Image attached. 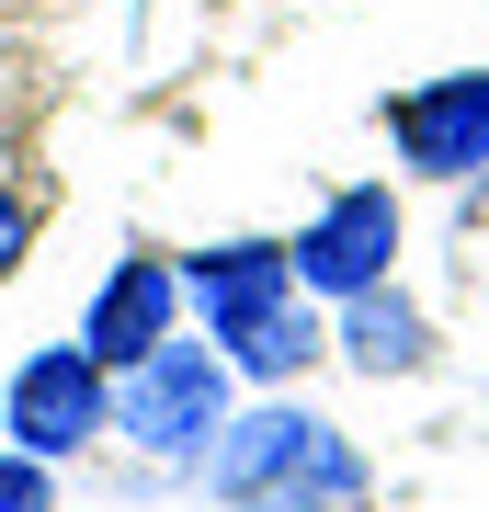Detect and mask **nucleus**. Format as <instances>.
<instances>
[{"label":"nucleus","mask_w":489,"mask_h":512,"mask_svg":"<svg viewBox=\"0 0 489 512\" xmlns=\"http://www.w3.org/2000/svg\"><path fill=\"white\" fill-rule=\"evenodd\" d=\"M205 478H217L228 512H364V456L319 410H296V399L228 421V433L205 444Z\"/></svg>","instance_id":"f257e3e1"},{"label":"nucleus","mask_w":489,"mask_h":512,"mask_svg":"<svg viewBox=\"0 0 489 512\" xmlns=\"http://www.w3.org/2000/svg\"><path fill=\"white\" fill-rule=\"evenodd\" d=\"M114 433H126L137 456H205V444L228 433V353H205V342L137 353V365L114 376Z\"/></svg>","instance_id":"f03ea898"},{"label":"nucleus","mask_w":489,"mask_h":512,"mask_svg":"<svg viewBox=\"0 0 489 512\" xmlns=\"http://www.w3.org/2000/svg\"><path fill=\"white\" fill-rule=\"evenodd\" d=\"M0 421H12V444L23 456H69V444H91L114 421V387H103V365H91L80 342H57V353H23L12 365V399H0Z\"/></svg>","instance_id":"7ed1b4c3"},{"label":"nucleus","mask_w":489,"mask_h":512,"mask_svg":"<svg viewBox=\"0 0 489 512\" xmlns=\"http://www.w3.org/2000/svg\"><path fill=\"white\" fill-rule=\"evenodd\" d=\"M387 137L421 183H467L489 171V69H455V80H421V92L387 103Z\"/></svg>","instance_id":"20e7f679"},{"label":"nucleus","mask_w":489,"mask_h":512,"mask_svg":"<svg viewBox=\"0 0 489 512\" xmlns=\"http://www.w3.org/2000/svg\"><path fill=\"white\" fill-rule=\"evenodd\" d=\"M387 262H399V205H387V183H353V194H330L319 217L296 228V285H308V296L387 285Z\"/></svg>","instance_id":"39448f33"},{"label":"nucleus","mask_w":489,"mask_h":512,"mask_svg":"<svg viewBox=\"0 0 489 512\" xmlns=\"http://www.w3.org/2000/svg\"><path fill=\"white\" fill-rule=\"evenodd\" d=\"M171 308H182V274H171V262H148V251H137V262H114V274L91 285L80 353H91L103 376H126L137 353H160V342H171Z\"/></svg>","instance_id":"423d86ee"},{"label":"nucleus","mask_w":489,"mask_h":512,"mask_svg":"<svg viewBox=\"0 0 489 512\" xmlns=\"http://www.w3.org/2000/svg\"><path fill=\"white\" fill-rule=\"evenodd\" d=\"M330 342H342L353 376H421V365H433V330H421V308H410L399 285H353Z\"/></svg>","instance_id":"0eeeda50"},{"label":"nucleus","mask_w":489,"mask_h":512,"mask_svg":"<svg viewBox=\"0 0 489 512\" xmlns=\"http://www.w3.org/2000/svg\"><path fill=\"white\" fill-rule=\"evenodd\" d=\"M296 285V251H273V239H228V251H194L182 262V296L205 308V330H228L239 308H262V296Z\"/></svg>","instance_id":"6e6552de"},{"label":"nucleus","mask_w":489,"mask_h":512,"mask_svg":"<svg viewBox=\"0 0 489 512\" xmlns=\"http://www.w3.org/2000/svg\"><path fill=\"white\" fill-rule=\"evenodd\" d=\"M205 342H217L239 376H296V365L319 353V319L296 308V285H285V296H262V308H239L228 330H205Z\"/></svg>","instance_id":"1a4fd4ad"},{"label":"nucleus","mask_w":489,"mask_h":512,"mask_svg":"<svg viewBox=\"0 0 489 512\" xmlns=\"http://www.w3.org/2000/svg\"><path fill=\"white\" fill-rule=\"evenodd\" d=\"M0 512H57V490H46V456H0Z\"/></svg>","instance_id":"9d476101"},{"label":"nucleus","mask_w":489,"mask_h":512,"mask_svg":"<svg viewBox=\"0 0 489 512\" xmlns=\"http://www.w3.org/2000/svg\"><path fill=\"white\" fill-rule=\"evenodd\" d=\"M12 251H23V205L0 194V274H12Z\"/></svg>","instance_id":"9b49d317"}]
</instances>
